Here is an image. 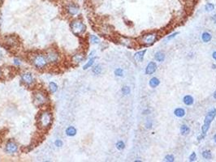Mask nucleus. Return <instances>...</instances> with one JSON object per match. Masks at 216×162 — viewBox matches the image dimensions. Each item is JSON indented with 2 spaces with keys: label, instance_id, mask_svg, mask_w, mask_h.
Returning a JSON list of instances; mask_svg holds the SVG:
<instances>
[{
  "label": "nucleus",
  "instance_id": "obj_1",
  "mask_svg": "<svg viewBox=\"0 0 216 162\" xmlns=\"http://www.w3.org/2000/svg\"><path fill=\"white\" fill-rule=\"evenodd\" d=\"M37 126L40 130H46L52 125L53 115L51 111L49 110H43L37 116Z\"/></svg>",
  "mask_w": 216,
  "mask_h": 162
},
{
  "label": "nucleus",
  "instance_id": "obj_2",
  "mask_svg": "<svg viewBox=\"0 0 216 162\" xmlns=\"http://www.w3.org/2000/svg\"><path fill=\"white\" fill-rule=\"evenodd\" d=\"M31 62L33 67L36 68L37 70H39V71L46 69L47 66L49 65L46 54H36L33 55Z\"/></svg>",
  "mask_w": 216,
  "mask_h": 162
},
{
  "label": "nucleus",
  "instance_id": "obj_3",
  "mask_svg": "<svg viewBox=\"0 0 216 162\" xmlns=\"http://www.w3.org/2000/svg\"><path fill=\"white\" fill-rule=\"evenodd\" d=\"M49 101L47 94L44 90H36L33 94V102L37 107H43Z\"/></svg>",
  "mask_w": 216,
  "mask_h": 162
},
{
  "label": "nucleus",
  "instance_id": "obj_4",
  "mask_svg": "<svg viewBox=\"0 0 216 162\" xmlns=\"http://www.w3.org/2000/svg\"><path fill=\"white\" fill-rule=\"evenodd\" d=\"M216 116V110L215 109H212L210 110V112L206 114L205 120H204V124H203L202 127V135H206V132L208 131L210 128V126L212 123V121Z\"/></svg>",
  "mask_w": 216,
  "mask_h": 162
},
{
  "label": "nucleus",
  "instance_id": "obj_5",
  "mask_svg": "<svg viewBox=\"0 0 216 162\" xmlns=\"http://www.w3.org/2000/svg\"><path fill=\"white\" fill-rule=\"evenodd\" d=\"M71 29L75 35L80 36L84 34V32L86 31V26L81 20L75 19L71 23Z\"/></svg>",
  "mask_w": 216,
  "mask_h": 162
},
{
  "label": "nucleus",
  "instance_id": "obj_6",
  "mask_svg": "<svg viewBox=\"0 0 216 162\" xmlns=\"http://www.w3.org/2000/svg\"><path fill=\"white\" fill-rule=\"evenodd\" d=\"M46 56L49 64H57L60 61V54L55 49H49L46 52Z\"/></svg>",
  "mask_w": 216,
  "mask_h": 162
},
{
  "label": "nucleus",
  "instance_id": "obj_7",
  "mask_svg": "<svg viewBox=\"0 0 216 162\" xmlns=\"http://www.w3.org/2000/svg\"><path fill=\"white\" fill-rule=\"evenodd\" d=\"M20 80L27 87H31L33 86L35 84V78L33 75L30 71H25L20 75Z\"/></svg>",
  "mask_w": 216,
  "mask_h": 162
},
{
  "label": "nucleus",
  "instance_id": "obj_8",
  "mask_svg": "<svg viewBox=\"0 0 216 162\" xmlns=\"http://www.w3.org/2000/svg\"><path fill=\"white\" fill-rule=\"evenodd\" d=\"M66 11L68 13L69 16H77L80 13V8L75 3H69L68 5L66 6Z\"/></svg>",
  "mask_w": 216,
  "mask_h": 162
},
{
  "label": "nucleus",
  "instance_id": "obj_9",
  "mask_svg": "<svg viewBox=\"0 0 216 162\" xmlns=\"http://www.w3.org/2000/svg\"><path fill=\"white\" fill-rule=\"evenodd\" d=\"M5 151L8 154H13V153H16L18 151V145H17L16 143L11 140V141H8V142L6 143L5 145Z\"/></svg>",
  "mask_w": 216,
  "mask_h": 162
},
{
  "label": "nucleus",
  "instance_id": "obj_10",
  "mask_svg": "<svg viewBox=\"0 0 216 162\" xmlns=\"http://www.w3.org/2000/svg\"><path fill=\"white\" fill-rule=\"evenodd\" d=\"M157 39V36L154 33H149L146 35H144L141 37V42L143 44H147V45H151L154 43V42Z\"/></svg>",
  "mask_w": 216,
  "mask_h": 162
},
{
  "label": "nucleus",
  "instance_id": "obj_11",
  "mask_svg": "<svg viewBox=\"0 0 216 162\" xmlns=\"http://www.w3.org/2000/svg\"><path fill=\"white\" fill-rule=\"evenodd\" d=\"M85 59V54L83 53H76L75 54H73L71 58L72 60V63L75 65H78L83 60Z\"/></svg>",
  "mask_w": 216,
  "mask_h": 162
},
{
  "label": "nucleus",
  "instance_id": "obj_12",
  "mask_svg": "<svg viewBox=\"0 0 216 162\" xmlns=\"http://www.w3.org/2000/svg\"><path fill=\"white\" fill-rule=\"evenodd\" d=\"M157 70V65L154 62H149V64L146 67L145 69V74L146 75H152L154 74V72Z\"/></svg>",
  "mask_w": 216,
  "mask_h": 162
},
{
  "label": "nucleus",
  "instance_id": "obj_13",
  "mask_svg": "<svg viewBox=\"0 0 216 162\" xmlns=\"http://www.w3.org/2000/svg\"><path fill=\"white\" fill-rule=\"evenodd\" d=\"M5 43H6L7 45H9L10 47H15V46L18 44V41H17V38H16L15 37L11 36V37H7Z\"/></svg>",
  "mask_w": 216,
  "mask_h": 162
},
{
  "label": "nucleus",
  "instance_id": "obj_14",
  "mask_svg": "<svg viewBox=\"0 0 216 162\" xmlns=\"http://www.w3.org/2000/svg\"><path fill=\"white\" fill-rule=\"evenodd\" d=\"M76 129L74 126H68L67 129L65 130L66 135L69 136V137H73L76 135Z\"/></svg>",
  "mask_w": 216,
  "mask_h": 162
},
{
  "label": "nucleus",
  "instance_id": "obj_15",
  "mask_svg": "<svg viewBox=\"0 0 216 162\" xmlns=\"http://www.w3.org/2000/svg\"><path fill=\"white\" fill-rule=\"evenodd\" d=\"M146 53V49H144V50H141V51H138V53H136L134 55V58L135 60L137 62H141L143 60L144 58V55Z\"/></svg>",
  "mask_w": 216,
  "mask_h": 162
},
{
  "label": "nucleus",
  "instance_id": "obj_16",
  "mask_svg": "<svg viewBox=\"0 0 216 162\" xmlns=\"http://www.w3.org/2000/svg\"><path fill=\"white\" fill-rule=\"evenodd\" d=\"M183 101L184 103L186 105H192L193 104V102H194V100H193V98L192 96H190V95H186L185 97H184Z\"/></svg>",
  "mask_w": 216,
  "mask_h": 162
},
{
  "label": "nucleus",
  "instance_id": "obj_17",
  "mask_svg": "<svg viewBox=\"0 0 216 162\" xmlns=\"http://www.w3.org/2000/svg\"><path fill=\"white\" fill-rule=\"evenodd\" d=\"M154 58H155L156 61L162 62H163L164 59H165V54H164L163 52L158 51L155 54V55H154Z\"/></svg>",
  "mask_w": 216,
  "mask_h": 162
},
{
  "label": "nucleus",
  "instance_id": "obj_18",
  "mask_svg": "<svg viewBox=\"0 0 216 162\" xmlns=\"http://www.w3.org/2000/svg\"><path fill=\"white\" fill-rule=\"evenodd\" d=\"M174 113L178 118H182L185 115V110H184L183 108H177L174 111Z\"/></svg>",
  "mask_w": 216,
  "mask_h": 162
},
{
  "label": "nucleus",
  "instance_id": "obj_19",
  "mask_svg": "<svg viewBox=\"0 0 216 162\" xmlns=\"http://www.w3.org/2000/svg\"><path fill=\"white\" fill-rule=\"evenodd\" d=\"M95 59H96V58L95 57H94V58H89V61L85 63L84 66H83V70H87V69H89V68H90L94 65V62H95Z\"/></svg>",
  "mask_w": 216,
  "mask_h": 162
},
{
  "label": "nucleus",
  "instance_id": "obj_20",
  "mask_svg": "<svg viewBox=\"0 0 216 162\" xmlns=\"http://www.w3.org/2000/svg\"><path fill=\"white\" fill-rule=\"evenodd\" d=\"M159 84H160L159 80H158V78L155 77L152 78L150 80V83H149V84H150V86L151 87H156L158 85H159Z\"/></svg>",
  "mask_w": 216,
  "mask_h": 162
},
{
  "label": "nucleus",
  "instance_id": "obj_21",
  "mask_svg": "<svg viewBox=\"0 0 216 162\" xmlns=\"http://www.w3.org/2000/svg\"><path fill=\"white\" fill-rule=\"evenodd\" d=\"M49 90L50 93H55L58 91V85L55 82H50L49 84Z\"/></svg>",
  "mask_w": 216,
  "mask_h": 162
},
{
  "label": "nucleus",
  "instance_id": "obj_22",
  "mask_svg": "<svg viewBox=\"0 0 216 162\" xmlns=\"http://www.w3.org/2000/svg\"><path fill=\"white\" fill-rule=\"evenodd\" d=\"M212 38L211 37V34L209 33V32H203L202 35V40L203 42H209L210 40Z\"/></svg>",
  "mask_w": 216,
  "mask_h": 162
},
{
  "label": "nucleus",
  "instance_id": "obj_23",
  "mask_svg": "<svg viewBox=\"0 0 216 162\" xmlns=\"http://www.w3.org/2000/svg\"><path fill=\"white\" fill-rule=\"evenodd\" d=\"M190 131V128L187 125H182L180 127V133L183 135H186Z\"/></svg>",
  "mask_w": 216,
  "mask_h": 162
},
{
  "label": "nucleus",
  "instance_id": "obj_24",
  "mask_svg": "<svg viewBox=\"0 0 216 162\" xmlns=\"http://www.w3.org/2000/svg\"><path fill=\"white\" fill-rule=\"evenodd\" d=\"M102 68L101 65H96L94 67L92 71L94 75H99L102 73Z\"/></svg>",
  "mask_w": 216,
  "mask_h": 162
},
{
  "label": "nucleus",
  "instance_id": "obj_25",
  "mask_svg": "<svg viewBox=\"0 0 216 162\" xmlns=\"http://www.w3.org/2000/svg\"><path fill=\"white\" fill-rule=\"evenodd\" d=\"M202 156L203 158L206 159V160H210V159H211V157H212V155H211L210 151L206 150V151H203L202 152Z\"/></svg>",
  "mask_w": 216,
  "mask_h": 162
},
{
  "label": "nucleus",
  "instance_id": "obj_26",
  "mask_svg": "<svg viewBox=\"0 0 216 162\" xmlns=\"http://www.w3.org/2000/svg\"><path fill=\"white\" fill-rule=\"evenodd\" d=\"M90 42L93 43V44H98L100 42V40L98 38L97 36L94 35H91L90 36Z\"/></svg>",
  "mask_w": 216,
  "mask_h": 162
},
{
  "label": "nucleus",
  "instance_id": "obj_27",
  "mask_svg": "<svg viewBox=\"0 0 216 162\" xmlns=\"http://www.w3.org/2000/svg\"><path fill=\"white\" fill-rule=\"evenodd\" d=\"M115 146H116V148L118 149V150H123L125 148V143L123 142V141H119V142H117Z\"/></svg>",
  "mask_w": 216,
  "mask_h": 162
},
{
  "label": "nucleus",
  "instance_id": "obj_28",
  "mask_svg": "<svg viewBox=\"0 0 216 162\" xmlns=\"http://www.w3.org/2000/svg\"><path fill=\"white\" fill-rule=\"evenodd\" d=\"M205 9L206 11H212L213 10L215 9V6L212 3H206L205 6Z\"/></svg>",
  "mask_w": 216,
  "mask_h": 162
},
{
  "label": "nucleus",
  "instance_id": "obj_29",
  "mask_svg": "<svg viewBox=\"0 0 216 162\" xmlns=\"http://www.w3.org/2000/svg\"><path fill=\"white\" fill-rule=\"evenodd\" d=\"M122 93L124 94V95H128V94L130 93V87H128V86H124V87H122Z\"/></svg>",
  "mask_w": 216,
  "mask_h": 162
},
{
  "label": "nucleus",
  "instance_id": "obj_30",
  "mask_svg": "<svg viewBox=\"0 0 216 162\" xmlns=\"http://www.w3.org/2000/svg\"><path fill=\"white\" fill-rule=\"evenodd\" d=\"M115 75L116 76H123L124 75V71L121 68H117L115 71Z\"/></svg>",
  "mask_w": 216,
  "mask_h": 162
},
{
  "label": "nucleus",
  "instance_id": "obj_31",
  "mask_svg": "<svg viewBox=\"0 0 216 162\" xmlns=\"http://www.w3.org/2000/svg\"><path fill=\"white\" fill-rule=\"evenodd\" d=\"M63 144V143L61 139H56L55 141V145L57 147V148H61Z\"/></svg>",
  "mask_w": 216,
  "mask_h": 162
},
{
  "label": "nucleus",
  "instance_id": "obj_32",
  "mask_svg": "<svg viewBox=\"0 0 216 162\" xmlns=\"http://www.w3.org/2000/svg\"><path fill=\"white\" fill-rule=\"evenodd\" d=\"M165 161H174V156L172 155H167L166 156V157H165Z\"/></svg>",
  "mask_w": 216,
  "mask_h": 162
},
{
  "label": "nucleus",
  "instance_id": "obj_33",
  "mask_svg": "<svg viewBox=\"0 0 216 162\" xmlns=\"http://www.w3.org/2000/svg\"><path fill=\"white\" fill-rule=\"evenodd\" d=\"M197 158V156H196V153L195 152H193L189 156V161H194Z\"/></svg>",
  "mask_w": 216,
  "mask_h": 162
},
{
  "label": "nucleus",
  "instance_id": "obj_34",
  "mask_svg": "<svg viewBox=\"0 0 216 162\" xmlns=\"http://www.w3.org/2000/svg\"><path fill=\"white\" fill-rule=\"evenodd\" d=\"M13 61H14L13 62L14 65H16V66H20V65L21 64V62H20V60L19 58H14Z\"/></svg>",
  "mask_w": 216,
  "mask_h": 162
},
{
  "label": "nucleus",
  "instance_id": "obj_35",
  "mask_svg": "<svg viewBox=\"0 0 216 162\" xmlns=\"http://www.w3.org/2000/svg\"><path fill=\"white\" fill-rule=\"evenodd\" d=\"M177 34H178V32H175V33H173V34H171V35H170V36H169V37H167V40H171V39L174 38V37H176V36Z\"/></svg>",
  "mask_w": 216,
  "mask_h": 162
},
{
  "label": "nucleus",
  "instance_id": "obj_36",
  "mask_svg": "<svg viewBox=\"0 0 216 162\" xmlns=\"http://www.w3.org/2000/svg\"><path fill=\"white\" fill-rule=\"evenodd\" d=\"M211 19L213 20V22L214 23H216V14L215 15H214V16H212V18H211Z\"/></svg>",
  "mask_w": 216,
  "mask_h": 162
},
{
  "label": "nucleus",
  "instance_id": "obj_37",
  "mask_svg": "<svg viewBox=\"0 0 216 162\" xmlns=\"http://www.w3.org/2000/svg\"><path fill=\"white\" fill-rule=\"evenodd\" d=\"M212 57H213V58H214V59H215V60L216 61V51H215L214 53H213Z\"/></svg>",
  "mask_w": 216,
  "mask_h": 162
},
{
  "label": "nucleus",
  "instance_id": "obj_38",
  "mask_svg": "<svg viewBox=\"0 0 216 162\" xmlns=\"http://www.w3.org/2000/svg\"><path fill=\"white\" fill-rule=\"evenodd\" d=\"M214 98H215V100H216V91L214 92Z\"/></svg>",
  "mask_w": 216,
  "mask_h": 162
},
{
  "label": "nucleus",
  "instance_id": "obj_39",
  "mask_svg": "<svg viewBox=\"0 0 216 162\" xmlns=\"http://www.w3.org/2000/svg\"><path fill=\"white\" fill-rule=\"evenodd\" d=\"M214 141L216 143V134L215 135H214Z\"/></svg>",
  "mask_w": 216,
  "mask_h": 162
},
{
  "label": "nucleus",
  "instance_id": "obj_40",
  "mask_svg": "<svg viewBox=\"0 0 216 162\" xmlns=\"http://www.w3.org/2000/svg\"><path fill=\"white\" fill-rule=\"evenodd\" d=\"M3 1H4V0H0V3H3Z\"/></svg>",
  "mask_w": 216,
  "mask_h": 162
},
{
  "label": "nucleus",
  "instance_id": "obj_41",
  "mask_svg": "<svg viewBox=\"0 0 216 162\" xmlns=\"http://www.w3.org/2000/svg\"><path fill=\"white\" fill-rule=\"evenodd\" d=\"M3 75V74H2V73H1V71H0V75Z\"/></svg>",
  "mask_w": 216,
  "mask_h": 162
}]
</instances>
